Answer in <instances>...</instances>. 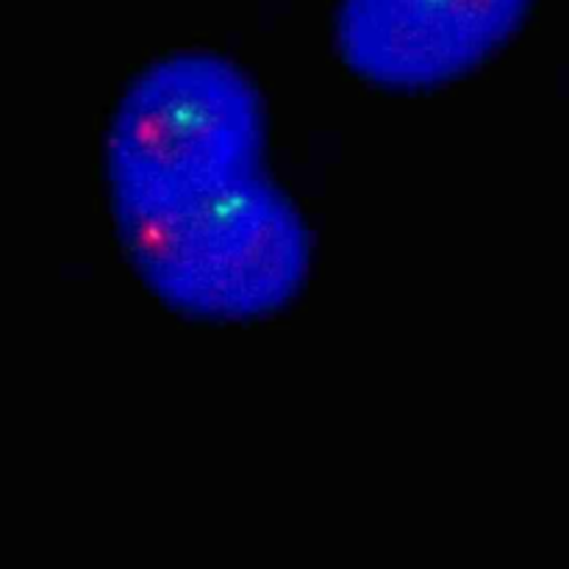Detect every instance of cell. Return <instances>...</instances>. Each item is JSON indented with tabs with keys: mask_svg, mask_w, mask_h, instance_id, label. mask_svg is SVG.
<instances>
[{
	"mask_svg": "<svg viewBox=\"0 0 569 569\" xmlns=\"http://www.w3.org/2000/svg\"><path fill=\"white\" fill-rule=\"evenodd\" d=\"M128 261L164 303L206 320H256L303 287L309 231L253 172L194 192L111 200Z\"/></svg>",
	"mask_w": 569,
	"mask_h": 569,
	"instance_id": "6da1fadb",
	"label": "cell"
},
{
	"mask_svg": "<svg viewBox=\"0 0 569 569\" xmlns=\"http://www.w3.org/2000/svg\"><path fill=\"white\" fill-rule=\"evenodd\" d=\"M264 109L253 81L214 53H172L122 92L106 133L111 200L220 187L259 172Z\"/></svg>",
	"mask_w": 569,
	"mask_h": 569,
	"instance_id": "7a4b0ae2",
	"label": "cell"
},
{
	"mask_svg": "<svg viewBox=\"0 0 569 569\" xmlns=\"http://www.w3.org/2000/svg\"><path fill=\"white\" fill-rule=\"evenodd\" d=\"M531 0H345L337 39L365 81L426 89L487 61L526 17Z\"/></svg>",
	"mask_w": 569,
	"mask_h": 569,
	"instance_id": "3957f363",
	"label": "cell"
}]
</instances>
